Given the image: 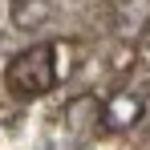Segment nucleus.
I'll return each mask as SVG.
<instances>
[{
	"mask_svg": "<svg viewBox=\"0 0 150 150\" xmlns=\"http://www.w3.org/2000/svg\"><path fill=\"white\" fill-rule=\"evenodd\" d=\"M61 81V65H57V41H41V45H28L25 53H16L4 69V85L8 93L21 101L45 98L53 85Z\"/></svg>",
	"mask_w": 150,
	"mask_h": 150,
	"instance_id": "1",
	"label": "nucleus"
},
{
	"mask_svg": "<svg viewBox=\"0 0 150 150\" xmlns=\"http://www.w3.org/2000/svg\"><path fill=\"white\" fill-rule=\"evenodd\" d=\"M142 110H146L142 93H134V89H122V93H114V98L105 101V110H101V126H105L110 134L134 130V126H138V118H142Z\"/></svg>",
	"mask_w": 150,
	"mask_h": 150,
	"instance_id": "2",
	"label": "nucleus"
},
{
	"mask_svg": "<svg viewBox=\"0 0 150 150\" xmlns=\"http://www.w3.org/2000/svg\"><path fill=\"white\" fill-rule=\"evenodd\" d=\"M150 25V0H118L114 4V33L122 41H138Z\"/></svg>",
	"mask_w": 150,
	"mask_h": 150,
	"instance_id": "3",
	"label": "nucleus"
},
{
	"mask_svg": "<svg viewBox=\"0 0 150 150\" xmlns=\"http://www.w3.org/2000/svg\"><path fill=\"white\" fill-rule=\"evenodd\" d=\"M53 16V0H12V25L16 28H41Z\"/></svg>",
	"mask_w": 150,
	"mask_h": 150,
	"instance_id": "4",
	"label": "nucleus"
},
{
	"mask_svg": "<svg viewBox=\"0 0 150 150\" xmlns=\"http://www.w3.org/2000/svg\"><path fill=\"white\" fill-rule=\"evenodd\" d=\"M101 110H105V105H98L93 98H77V101L65 105V126H69V130H85L93 118H101Z\"/></svg>",
	"mask_w": 150,
	"mask_h": 150,
	"instance_id": "5",
	"label": "nucleus"
}]
</instances>
